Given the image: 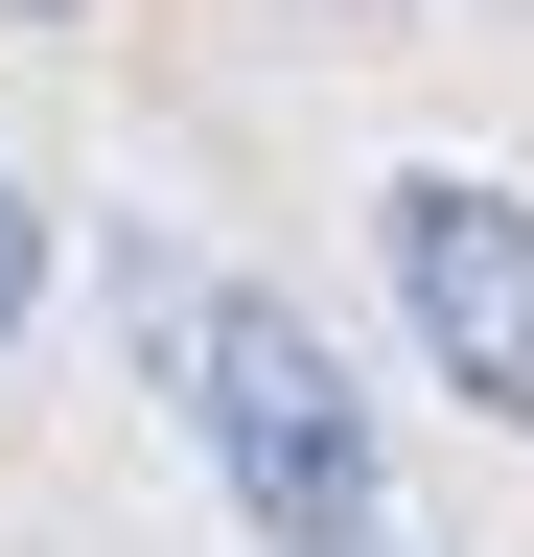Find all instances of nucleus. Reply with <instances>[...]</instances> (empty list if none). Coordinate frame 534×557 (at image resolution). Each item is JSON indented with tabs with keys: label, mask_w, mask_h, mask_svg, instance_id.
Listing matches in <instances>:
<instances>
[{
	"label": "nucleus",
	"mask_w": 534,
	"mask_h": 557,
	"mask_svg": "<svg viewBox=\"0 0 534 557\" xmlns=\"http://www.w3.org/2000/svg\"><path fill=\"white\" fill-rule=\"evenodd\" d=\"M163 372H186V442H210V487L280 557H395V465H372V395L325 372L302 302H256V278H186L163 302Z\"/></svg>",
	"instance_id": "1"
},
{
	"label": "nucleus",
	"mask_w": 534,
	"mask_h": 557,
	"mask_svg": "<svg viewBox=\"0 0 534 557\" xmlns=\"http://www.w3.org/2000/svg\"><path fill=\"white\" fill-rule=\"evenodd\" d=\"M395 302H419V348H442L488 418H534V186L419 163V186H395Z\"/></svg>",
	"instance_id": "2"
},
{
	"label": "nucleus",
	"mask_w": 534,
	"mask_h": 557,
	"mask_svg": "<svg viewBox=\"0 0 534 557\" xmlns=\"http://www.w3.org/2000/svg\"><path fill=\"white\" fill-rule=\"evenodd\" d=\"M47 302V209H24V163H0V325Z\"/></svg>",
	"instance_id": "3"
}]
</instances>
